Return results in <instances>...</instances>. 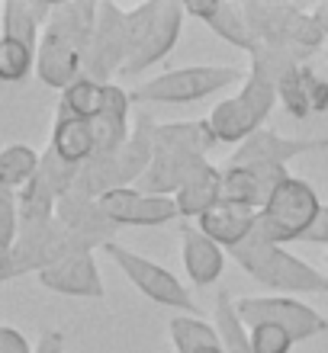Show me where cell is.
<instances>
[{
    "mask_svg": "<svg viewBox=\"0 0 328 353\" xmlns=\"http://www.w3.org/2000/svg\"><path fill=\"white\" fill-rule=\"evenodd\" d=\"M238 267L261 286L273 289L277 296H300V292H316V296H328V276L322 270L309 267L306 261L293 257L280 244H267L261 238H248L242 248L229 251Z\"/></svg>",
    "mask_w": 328,
    "mask_h": 353,
    "instance_id": "cell-2",
    "label": "cell"
},
{
    "mask_svg": "<svg viewBox=\"0 0 328 353\" xmlns=\"http://www.w3.org/2000/svg\"><path fill=\"white\" fill-rule=\"evenodd\" d=\"M52 151H55V158H61L71 168H84L87 161L97 154L94 125L84 119H55Z\"/></svg>",
    "mask_w": 328,
    "mask_h": 353,
    "instance_id": "cell-20",
    "label": "cell"
},
{
    "mask_svg": "<svg viewBox=\"0 0 328 353\" xmlns=\"http://www.w3.org/2000/svg\"><path fill=\"white\" fill-rule=\"evenodd\" d=\"M213 168L206 161V154H200V151H184V148H155V161H151V168L145 170L142 176L139 190L142 193H151V196H174L190 183V180H197L200 174H206Z\"/></svg>",
    "mask_w": 328,
    "mask_h": 353,
    "instance_id": "cell-12",
    "label": "cell"
},
{
    "mask_svg": "<svg viewBox=\"0 0 328 353\" xmlns=\"http://www.w3.org/2000/svg\"><path fill=\"white\" fill-rule=\"evenodd\" d=\"M187 17L203 19L219 39H225L229 46L242 48L251 55L258 48V36H254L251 23L244 17V3H222V0H203V3H184Z\"/></svg>",
    "mask_w": 328,
    "mask_h": 353,
    "instance_id": "cell-16",
    "label": "cell"
},
{
    "mask_svg": "<svg viewBox=\"0 0 328 353\" xmlns=\"http://www.w3.org/2000/svg\"><path fill=\"white\" fill-rule=\"evenodd\" d=\"M312 23H316V29L322 32V39H328V0H322V3H316V7L309 10Z\"/></svg>",
    "mask_w": 328,
    "mask_h": 353,
    "instance_id": "cell-35",
    "label": "cell"
},
{
    "mask_svg": "<svg viewBox=\"0 0 328 353\" xmlns=\"http://www.w3.org/2000/svg\"><path fill=\"white\" fill-rule=\"evenodd\" d=\"M0 353H36V350H29V344L23 341L19 331H13V327H0Z\"/></svg>",
    "mask_w": 328,
    "mask_h": 353,
    "instance_id": "cell-32",
    "label": "cell"
},
{
    "mask_svg": "<svg viewBox=\"0 0 328 353\" xmlns=\"http://www.w3.org/2000/svg\"><path fill=\"white\" fill-rule=\"evenodd\" d=\"M180 257H184V270L193 286L206 289L219 283L225 270V251L213 238L197 228V222H180Z\"/></svg>",
    "mask_w": 328,
    "mask_h": 353,
    "instance_id": "cell-17",
    "label": "cell"
},
{
    "mask_svg": "<svg viewBox=\"0 0 328 353\" xmlns=\"http://www.w3.org/2000/svg\"><path fill=\"white\" fill-rule=\"evenodd\" d=\"M168 334H171V344L177 353H197L203 347H219V331L213 321L200 315H174L168 321Z\"/></svg>",
    "mask_w": 328,
    "mask_h": 353,
    "instance_id": "cell-25",
    "label": "cell"
},
{
    "mask_svg": "<svg viewBox=\"0 0 328 353\" xmlns=\"http://www.w3.org/2000/svg\"><path fill=\"white\" fill-rule=\"evenodd\" d=\"M248 334H251V350L254 353H290L293 344H296V341L277 325L248 327Z\"/></svg>",
    "mask_w": 328,
    "mask_h": 353,
    "instance_id": "cell-29",
    "label": "cell"
},
{
    "mask_svg": "<svg viewBox=\"0 0 328 353\" xmlns=\"http://www.w3.org/2000/svg\"><path fill=\"white\" fill-rule=\"evenodd\" d=\"M300 90L312 116L316 112H328V81L322 74H316L309 65L300 68Z\"/></svg>",
    "mask_w": 328,
    "mask_h": 353,
    "instance_id": "cell-30",
    "label": "cell"
},
{
    "mask_svg": "<svg viewBox=\"0 0 328 353\" xmlns=\"http://www.w3.org/2000/svg\"><path fill=\"white\" fill-rule=\"evenodd\" d=\"M126 58H129L126 10H119L116 3H100L90 52H87V61H84V77L97 81V84H113V77L122 74Z\"/></svg>",
    "mask_w": 328,
    "mask_h": 353,
    "instance_id": "cell-9",
    "label": "cell"
},
{
    "mask_svg": "<svg viewBox=\"0 0 328 353\" xmlns=\"http://www.w3.org/2000/svg\"><path fill=\"white\" fill-rule=\"evenodd\" d=\"M129 103H132V97L122 90L119 84H106L104 112L90 122V125H94V139H97V154L94 158L116 154V151L129 141V135H132V129H129Z\"/></svg>",
    "mask_w": 328,
    "mask_h": 353,
    "instance_id": "cell-19",
    "label": "cell"
},
{
    "mask_svg": "<svg viewBox=\"0 0 328 353\" xmlns=\"http://www.w3.org/2000/svg\"><path fill=\"white\" fill-rule=\"evenodd\" d=\"M184 17H187L184 3H177V0H161L158 13H155V19L148 23L145 36L139 39V46L132 48V55L119 77H139V74H145L151 65L164 61V58L171 55V48L177 46Z\"/></svg>",
    "mask_w": 328,
    "mask_h": 353,
    "instance_id": "cell-10",
    "label": "cell"
},
{
    "mask_svg": "<svg viewBox=\"0 0 328 353\" xmlns=\"http://www.w3.org/2000/svg\"><path fill=\"white\" fill-rule=\"evenodd\" d=\"M61 350H65V337L58 334V331H46V334L39 337L36 353H61Z\"/></svg>",
    "mask_w": 328,
    "mask_h": 353,
    "instance_id": "cell-34",
    "label": "cell"
},
{
    "mask_svg": "<svg viewBox=\"0 0 328 353\" xmlns=\"http://www.w3.org/2000/svg\"><path fill=\"white\" fill-rule=\"evenodd\" d=\"M325 58H328V52H325Z\"/></svg>",
    "mask_w": 328,
    "mask_h": 353,
    "instance_id": "cell-38",
    "label": "cell"
},
{
    "mask_svg": "<svg viewBox=\"0 0 328 353\" xmlns=\"http://www.w3.org/2000/svg\"><path fill=\"white\" fill-rule=\"evenodd\" d=\"M177 215L180 222H197L200 215H206L209 209H216L222 203V170L219 168H209L206 174H200L197 180H190L177 196Z\"/></svg>",
    "mask_w": 328,
    "mask_h": 353,
    "instance_id": "cell-21",
    "label": "cell"
},
{
    "mask_svg": "<svg viewBox=\"0 0 328 353\" xmlns=\"http://www.w3.org/2000/svg\"><path fill=\"white\" fill-rule=\"evenodd\" d=\"M39 283L61 296H81V299H104V279L90 251L71 254L65 261L52 263L39 273Z\"/></svg>",
    "mask_w": 328,
    "mask_h": 353,
    "instance_id": "cell-15",
    "label": "cell"
},
{
    "mask_svg": "<svg viewBox=\"0 0 328 353\" xmlns=\"http://www.w3.org/2000/svg\"><path fill=\"white\" fill-rule=\"evenodd\" d=\"M100 3H58L39 39L36 71L42 84L68 90L84 77V61L97 26Z\"/></svg>",
    "mask_w": 328,
    "mask_h": 353,
    "instance_id": "cell-1",
    "label": "cell"
},
{
    "mask_svg": "<svg viewBox=\"0 0 328 353\" xmlns=\"http://www.w3.org/2000/svg\"><path fill=\"white\" fill-rule=\"evenodd\" d=\"M213 325L219 331L225 353H254L251 350V334L242 325V318L235 312V299H229V292L216 296V312H213Z\"/></svg>",
    "mask_w": 328,
    "mask_h": 353,
    "instance_id": "cell-26",
    "label": "cell"
},
{
    "mask_svg": "<svg viewBox=\"0 0 328 353\" xmlns=\"http://www.w3.org/2000/svg\"><path fill=\"white\" fill-rule=\"evenodd\" d=\"M325 148H328V139H287V135H277V132H271V129H261L235 148L229 164L287 170V164H290L293 158L309 154V151H325Z\"/></svg>",
    "mask_w": 328,
    "mask_h": 353,
    "instance_id": "cell-13",
    "label": "cell"
},
{
    "mask_svg": "<svg viewBox=\"0 0 328 353\" xmlns=\"http://www.w3.org/2000/svg\"><path fill=\"white\" fill-rule=\"evenodd\" d=\"M235 312H238L244 327L277 325L296 344L300 341H312V337L328 331V318L293 296H242L235 299Z\"/></svg>",
    "mask_w": 328,
    "mask_h": 353,
    "instance_id": "cell-8",
    "label": "cell"
},
{
    "mask_svg": "<svg viewBox=\"0 0 328 353\" xmlns=\"http://www.w3.org/2000/svg\"><path fill=\"white\" fill-rule=\"evenodd\" d=\"M306 244H328V205H322L319 219H316V225L309 228V234L302 238Z\"/></svg>",
    "mask_w": 328,
    "mask_h": 353,
    "instance_id": "cell-33",
    "label": "cell"
},
{
    "mask_svg": "<svg viewBox=\"0 0 328 353\" xmlns=\"http://www.w3.org/2000/svg\"><path fill=\"white\" fill-rule=\"evenodd\" d=\"M52 10H55L52 3H19V0H13L3 7V36L17 39V42L39 52V26H42V19L48 23Z\"/></svg>",
    "mask_w": 328,
    "mask_h": 353,
    "instance_id": "cell-23",
    "label": "cell"
},
{
    "mask_svg": "<svg viewBox=\"0 0 328 353\" xmlns=\"http://www.w3.org/2000/svg\"><path fill=\"white\" fill-rule=\"evenodd\" d=\"M197 353H225V350H222V344H219V347H203V350H197Z\"/></svg>",
    "mask_w": 328,
    "mask_h": 353,
    "instance_id": "cell-36",
    "label": "cell"
},
{
    "mask_svg": "<svg viewBox=\"0 0 328 353\" xmlns=\"http://www.w3.org/2000/svg\"><path fill=\"white\" fill-rule=\"evenodd\" d=\"M242 77L244 71L235 65H190L142 81L129 90V97L132 103H197L238 84Z\"/></svg>",
    "mask_w": 328,
    "mask_h": 353,
    "instance_id": "cell-5",
    "label": "cell"
},
{
    "mask_svg": "<svg viewBox=\"0 0 328 353\" xmlns=\"http://www.w3.org/2000/svg\"><path fill=\"white\" fill-rule=\"evenodd\" d=\"M325 263H328V257H325Z\"/></svg>",
    "mask_w": 328,
    "mask_h": 353,
    "instance_id": "cell-37",
    "label": "cell"
},
{
    "mask_svg": "<svg viewBox=\"0 0 328 353\" xmlns=\"http://www.w3.org/2000/svg\"><path fill=\"white\" fill-rule=\"evenodd\" d=\"M106 103V84H97V81H75V84L61 90V103H58V119H84L94 122L100 112H104Z\"/></svg>",
    "mask_w": 328,
    "mask_h": 353,
    "instance_id": "cell-24",
    "label": "cell"
},
{
    "mask_svg": "<svg viewBox=\"0 0 328 353\" xmlns=\"http://www.w3.org/2000/svg\"><path fill=\"white\" fill-rule=\"evenodd\" d=\"M39 164H42V158L29 145H10V148H3L0 151V186H7V190L29 186L39 174Z\"/></svg>",
    "mask_w": 328,
    "mask_h": 353,
    "instance_id": "cell-27",
    "label": "cell"
},
{
    "mask_svg": "<svg viewBox=\"0 0 328 353\" xmlns=\"http://www.w3.org/2000/svg\"><path fill=\"white\" fill-rule=\"evenodd\" d=\"M100 212L110 219L116 228L126 225H168L177 215V203L171 196H151L142 193L139 186H126V190H113L100 196Z\"/></svg>",
    "mask_w": 328,
    "mask_h": 353,
    "instance_id": "cell-11",
    "label": "cell"
},
{
    "mask_svg": "<svg viewBox=\"0 0 328 353\" xmlns=\"http://www.w3.org/2000/svg\"><path fill=\"white\" fill-rule=\"evenodd\" d=\"M254 225H258V212L244 209V205H232V203H219L216 209H209L206 215L197 219V228L206 238H213L222 251L242 248L254 234Z\"/></svg>",
    "mask_w": 328,
    "mask_h": 353,
    "instance_id": "cell-18",
    "label": "cell"
},
{
    "mask_svg": "<svg viewBox=\"0 0 328 353\" xmlns=\"http://www.w3.org/2000/svg\"><path fill=\"white\" fill-rule=\"evenodd\" d=\"M319 212H322V199L312 190V183L290 174L287 180L277 183L271 199L258 212L254 238H261L267 244H280V248L293 241H302L309 234V228L316 225Z\"/></svg>",
    "mask_w": 328,
    "mask_h": 353,
    "instance_id": "cell-3",
    "label": "cell"
},
{
    "mask_svg": "<svg viewBox=\"0 0 328 353\" xmlns=\"http://www.w3.org/2000/svg\"><path fill=\"white\" fill-rule=\"evenodd\" d=\"M32 65H36V48L23 46L17 39L0 36V81H7V84L26 81Z\"/></svg>",
    "mask_w": 328,
    "mask_h": 353,
    "instance_id": "cell-28",
    "label": "cell"
},
{
    "mask_svg": "<svg viewBox=\"0 0 328 353\" xmlns=\"http://www.w3.org/2000/svg\"><path fill=\"white\" fill-rule=\"evenodd\" d=\"M273 103H277V87L248 74L235 97L216 103V110L209 112V129H213L219 145H235L238 148L244 139L261 132L264 119L273 110Z\"/></svg>",
    "mask_w": 328,
    "mask_h": 353,
    "instance_id": "cell-6",
    "label": "cell"
},
{
    "mask_svg": "<svg viewBox=\"0 0 328 353\" xmlns=\"http://www.w3.org/2000/svg\"><path fill=\"white\" fill-rule=\"evenodd\" d=\"M17 238V203L7 186H0V248H13Z\"/></svg>",
    "mask_w": 328,
    "mask_h": 353,
    "instance_id": "cell-31",
    "label": "cell"
},
{
    "mask_svg": "<svg viewBox=\"0 0 328 353\" xmlns=\"http://www.w3.org/2000/svg\"><path fill=\"white\" fill-rule=\"evenodd\" d=\"M219 145L209 119H190V122H158L155 125V148H184L209 154V148Z\"/></svg>",
    "mask_w": 328,
    "mask_h": 353,
    "instance_id": "cell-22",
    "label": "cell"
},
{
    "mask_svg": "<svg viewBox=\"0 0 328 353\" xmlns=\"http://www.w3.org/2000/svg\"><path fill=\"white\" fill-rule=\"evenodd\" d=\"M104 254L126 273V279H129L145 299H151V302H158V305H164V308H177V315H200L190 289L184 286L168 267H161V263L148 261V257H142V254L129 251V248H122V244H116V241L104 244Z\"/></svg>",
    "mask_w": 328,
    "mask_h": 353,
    "instance_id": "cell-7",
    "label": "cell"
},
{
    "mask_svg": "<svg viewBox=\"0 0 328 353\" xmlns=\"http://www.w3.org/2000/svg\"><path fill=\"white\" fill-rule=\"evenodd\" d=\"M280 168H248V164H225L222 168V203L244 205L261 212L280 180H287Z\"/></svg>",
    "mask_w": 328,
    "mask_h": 353,
    "instance_id": "cell-14",
    "label": "cell"
},
{
    "mask_svg": "<svg viewBox=\"0 0 328 353\" xmlns=\"http://www.w3.org/2000/svg\"><path fill=\"white\" fill-rule=\"evenodd\" d=\"M244 17L251 23L254 36L261 46L280 48L296 61L309 65L312 52L322 48V32L312 23L309 10L296 7V3H264V0H248L244 3Z\"/></svg>",
    "mask_w": 328,
    "mask_h": 353,
    "instance_id": "cell-4",
    "label": "cell"
}]
</instances>
